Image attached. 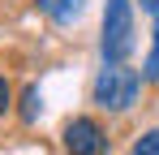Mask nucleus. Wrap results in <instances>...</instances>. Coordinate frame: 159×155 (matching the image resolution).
<instances>
[{
    "label": "nucleus",
    "instance_id": "nucleus-1",
    "mask_svg": "<svg viewBox=\"0 0 159 155\" xmlns=\"http://www.w3.org/2000/svg\"><path fill=\"white\" fill-rule=\"evenodd\" d=\"M138 95H142V73L129 65H103L95 78V91H90V99L103 112H129Z\"/></svg>",
    "mask_w": 159,
    "mask_h": 155
},
{
    "label": "nucleus",
    "instance_id": "nucleus-2",
    "mask_svg": "<svg viewBox=\"0 0 159 155\" xmlns=\"http://www.w3.org/2000/svg\"><path fill=\"white\" fill-rule=\"evenodd\" d=\"M99 48L107 65H125V56L133 52V0H107Z\"/></svg>",
    "mask_w": 159,
    "mask_h": 155
},
{
    "label": "nucleus",
    "instance_id": "nucleus-3",
    "mask_svg": "<svg viewBox=\"0 0 159 155\" xmlns=\"http://www.w3.org/2000/svg\"><path fill=\"white\" fill-rule=\"evenodd\" d=\"M65 151L69 155H103L107 151V134L95 116H73L65 125Z\"/></svg>",
    "mask_w": 159,
    "mask_h": 155
},
{
    "label": "nucleus",
    "instance_id": "nucleus-4",
    "mask_svg": "<svg viewBox=\"0 0 159 155\" xmlns=\"http://www.w3.org/2000/svg\"><path fill=\"white\" fill-rule=\"evenodd\" d=\"M39 13H48L52 22H73L82 13V0H39Z\"/></svg>",
    "mask_w": 159,
    "mask_h": 155
},
{
    "label": "nucleus",
    "instance_id": "nucleus-5",
    "mask_svg": "<svg viewBox=\"0 0 159 155\" xmlns=\"http://www.w3.org/2000/svg\"><path fill=\"white\" fill-rule=\"evenodd\" d=\"M26 125H34V116H39V86H26L22 91V112H17Z\"/></svg>",
    "mask_w": 159,
    "mask_h": 155
},
{
    "label": "nucleus",
    "instance_id": "nucleus-6",
    "mask_svg": "<svg viewBox=\"0 0 159 155\" xmlns=\"http://www.w3.org/2000/svg\"><path fill=\"white\" fill-rule=\"evenodd\" d=\"M133 155H159V129H146V134L133 142Z\"/></svg>",
    "mask_w": 159,
    "mask_h": 155
},
{
    "label": "nucleus",
    "instance_id": "nucleus-7",
    "mask_svg": "<svg viewBox=\"0 0 159 155\" xmlns=\"http://www.w3.org/2000/svg\"><path fill=\"white\" fill-rule=\"evenodd\" d=\"M142 78H146V82H159V26H155V48H151V56H146Z\"/></svg>",
    "mask_w": 159,
    "mask_h": 155
},
{
    "label": "nucleus",
    "instance_id": "nucleus-8",
    "mask_svg": "<svg viewBox=\"0 0 159 155\" xmlns=\"http://www.w3.org/2000/svg\"><path fill=\"white\" fill-rule=\"evenodd\" d=\"M9 103H13V86H9V78L0 73V116L9 112Z\"/></svg>",
    "mask_w": 159,
    "mask_h": 155
},
{
    "label": "nucleus",
    "instance_id": "nucleus-9",
    "mask_svg": "<svg viewBox=\"0 0 159 155\" xmlns=\"http://www.w3.org/2000/svg\"><path fill=\"white\" fill-rule=\"evenodd\" d=\"M142 9L146 13H159V0H142Z\"/></svg>",
    "mask_w": 159,
    "mask_h": 155
}]
</instances>
